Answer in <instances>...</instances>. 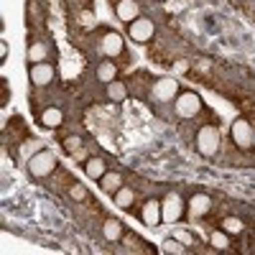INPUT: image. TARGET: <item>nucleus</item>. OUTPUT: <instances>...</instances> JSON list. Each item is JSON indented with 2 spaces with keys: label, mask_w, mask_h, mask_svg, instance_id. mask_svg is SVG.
I'll return each mask as SVG.
<instances>
[{
  "label": "nucleus",
  "mask_w": 255,
  "mask_h": 255,
  "mask_svg": "<svg viewBox=\"0 0 255 255\" xmlns=\"http://www.w3.org/2000/svg\"><path fill=\"white\" fill-rule=\"evenodd\" d=\"M26 168H28V174L33 179H46V176H51V171L56 168V156L49 151V148H44V151H38L36 156H31L26 161Z\"/></svg>",
  "instance_id": "f257e3e1"
},
{
  "label": "nucleus",
  "mask_w": 255,
  "mask_h": 255,
  "mask_svg": "<svg viewBox=\"0 0 255 255\" xmlns=\"http://www.w3.org/2000/svg\"><path fill=\"white\" fill-rule=\"evenodd\" d=\"M194 143H197V151L202 156H207V158L215 156L220 151V130H217L215 125H202L199 130H197Z\"/></svg>",
  "instance_id": "f03ea898"
},
{
  "label": "nucleus",
  "mask_w": 255,
  "mask_h": 255,
  "mask_svg": "<svg viewBox=\"0 0 255 255\" xmlns=\"http://www.w3.org/2000/svg\"><path fill=\"white\" fill-rule=\"evenodd\" d=\"M184 209H186V204H184L179 191H168V194L163 197V202H161V217H163L166 225H174V222L181 220Z\"/></svg>",
  "instance_id": "7ed1b4c3"
},
{
  "label": "nucleus",
  "mask_w": 255,
  "mask_h": 255,
  "mask_svg": "<svg viewBox=\"0 0 255 255\" xmlns=\"http://www.w3.org/2000/svg\"><path fill=\"white\" fill-rule=\"evenodd\" d=\"M202 110V97L197 92H181L174 100V113L179 118H194Z\"/></svg>",
  "instance_id": "20e7f679"
},
{
  "label": "nucleus",
  "mask_w": 255,
  "mask_h": 255,
  "mask_svg": "<svg viewBox=\"0 0 255 255\" xmlns=\"http://www.w3.org/2000/svg\"><path fill=\"white\" fill-rule=\"evenodd\" d=\"M230 135H232V143H235L238 148H250L253 140H255V130H253V125L245 118H238L235 123H232Z\"/></svg>",
  "instance_id": "39448f33"
},
{
  "label": "nucleus",
  "mask_w": 255,
  "mask_h": 255,
  "mask_svg": "<svg viewBox=\"0 0 255 255\" xmlns=\"http://www.w3.org/2000/svg\"><path fill=\"white\" fill-rule=\"evenodd\" d=\"M153 20L151 18H135L133 23H128V36H130L135 44H148V41L153 38Z\"/></svg>",
  "instance_id": "423d86ee"
},
{
  "label": "nucleus",
  "mask_w": 255,
  "mask_h": 255,
  "mask_svg": "<svg viewBox=\"0 0 255 255\" xmlns=\"http://www.w3.org/2000/svg\"><path fill=\"white\" fill-rule=\"evenodd\" d=\"M176 95H179V82H176L174 77L156 79L153 92H151V97H153L156 102H171V100H176Z\"/></svg>",
  "instance_id": "0eeeda50"
},
{
  "label": "nucleus",
  "mask_w": 255,
  "mask_h": 255,
  "mask_svg": "<svg viewBox=\"0 0 255 255\" xmlns=\"http://www.w3.org/2000/svg\"><path fill=\"white\" fill-rule=\"evenodd\" d=\"M212 197L209 194H204V191H197V194H191V199L186 202V212H189V217L191 220H202L207 212L212 209Z\"/></svg>",
  "instance_id": "6e6552de"
},
{
  "label": "nucleus",
  "mask_w": 255,
  "mask_h": 255,
  "mask_svg": "<svg viewBox=\"0 0 255 255\" xmlns=\"http://www.w3.org/2000/svg\"><path fill=\"white\" fill-rule=\"evenodd\" d=\"M28 74H31V82L36 84V87H49V84L54 82V74H56V72H54L51 64L38 61V64H31Z\"/></svg>",
  "instance_id": "1a4fd4ad"
},
{
  "label": "nucleus",
  "mask_w": 255,
  "mask_h": 255,
  "mask_svg": "<svg viewBox=\"0 0 255 255\" xmlns=\"http://www.w3.org/2000/svg\"><path fill=\"white\" fill-rule=\"evenodd\" d=\"M140 220H143V225H148V227L161 225V222H163V217H161V202H158V199H148V202L140 207Z\"/></svg>",
  "instance_id": "9d476101"
},
{
  "label": "nucleus",
  "mask_w": 255,
  "mask_h": 255,
  "mask_svg": "<svg viewBox=\"0 0 255 255\" xmlns=\"http://www.w3.org/2000/svg\"><path fill=\"white\" fill-rule=\"evenodd\" d=\"M100 49H102V54L108 59L120 56L123 54V38H120V33H105L102 41H100Z\"/></svg>",
  "instance_id": "9b49d317"
},
{
  "label": "nucleus",
  "mask_w": 255,
  "mask_h": 255,
  "mask_svg": "<svg viewBox=\"0 0 255 255\" xmlns=\"http://www.w3.org/2000/svg\"><path fill=\"white\" fill-rule=\"evenodd\" d=\"M115 13H118V18L123 20V23H133L135 18H140V5L135 3V0H120Z\"/></svg>",
  "instance_id": "f8f14e48"
},
{
  "label": "nucleus",
  "mask_w": 255,
  "mask_h": 255,
  "mask_svg": "<svg viewBox=\"0 0 255 255\" xmlns=\"http://www.w3.org/2000/svg\"><path fill=\"white\" fill-rule=\"evenodd\" d=\"M84 174H87L90 179H95V181H100L105 174H108V163H105L102 158H97V156H90L87 161H84Z\"/></svg>",
  "instance_id": "ddd939ff"
},
{
  "label": "nucleus",
  "mask_w": 255,
  "mask_h": 255,
  "mask_svg": "<svg viewBox=\"0 0 255 255\" xmlns=\"http://www.w3.org/2000/svg\"><path fill=\"white\" fill-rule=\"evenodd\" d=\"M64 123V113L61 108H56V105H49V108L41 113V125L44 128H59Z\"/></svg>",
  "instance_id": "4468645a"
},
{
  "label": "nucleus",
  "mask_w": 255,
  "mask_h": 255,
  "mask_svg": "<svg viewBox=\"0 0 255 255\" xmlns=\"http://www.w3.org/2000/svg\"><path fill=\"white\" fill-rule=\"evenodd\" d=\"M102 238L108 243H120L123 240V225L118 220H105L102 222Z\"/></svg>",
  "instance_id": "2eb2a0df"
},
{
  "label": "nucleus",
  "mask_w": 255,
  "mask_h": 255,
  "mask_svg": "<svg viewBox=\"0 0 255 255\" xmlns=\"http://www.w3.org/2000/svg\"><path fill=\"white\" fill-rule=\"evenodd\" d=\"M120 186H123V176L118 171H108V174L100 179V189L105 191V194H115Z\"/></svg>",
  "instance_id": "dca6fc26"
},
{
  "label": "nucleus",
  "mask_w": 255,
  "mask_h": 255,
  "mask_svg": "<svg viewBox=\"0 0 255 255\" xmlns=\"http://www.w3.org/2000/svg\"><path fill=\"white\" fill-rule=\"evenodd\" d=\"M113 79H118V67L108 59V61H100V67H97V82L102 84H110Z\"/></svg>",
  "instance_id": "f3484780"
},
{
  "label": "nucleus",
  "mask_w": 255,
  "mask_h": 255,
  "mask_svg": "<svg viewBox=\"0 0 255 255\" xmlns=\"http://www.w3.org/2000/svg\"><path fill=\"white\" fill-rule=\"evenodd\" d=\"M105 92H108V100L110 102H123L128 97V87H125L123 82H118V79H113L110 84H105Z\"/></svg>",
  "instance_id": "a211bd4d"
},
{
  "label": "nucleus",
  "mask_w": 255,
  "mask_h": 255,
  "mask_svg": "<svg viewBox=\"0 0 255 255\" xmlns=\"http://www.w3.org/2000/svg\"><path fill=\"white\" fill-rule=\"evenodd\" d=\"M113 202H115L120 209H128V207L135 202V191H133V189H128V186H120L115 194H113Z\"/></svg>",
  "instance_id": "6ab92c4d"
},
{
  "label": "nucleus",
  "mask_w": 255,
  "mask_h": 255,
  "mask_svg": "<svg viewBox=\"0 0 255 255\" xmlns=\"http://www.w3.org/2000/svg\"><path fill=\"white\" fill-rule=\"evenodd\" d=\"M44 143H41L38 138H31V140H26V143H20V158L23 161H28L31 156H36L38 151H44Z\"/></svg>",
  "instance_id": "aec40b11"
},
{
  "label": "nucleus",
  "mask_w": 255,
  "mask_h": 255,
  "mask_svg": "<svg viewBox=\"0 0 255 255\" xmlns=\"http://www.w3.org/2000/svg\"><path fill=\"white\" fill-rule=\"evenodd\" d=\"M46 54H49V46L46 44H41V41H36V44H31L28 46V61H33V64H38V61H46Z\"/></svg>",
  "instance_id": "412c9836"
},
{
  "label": "nucleus",
  "mask_w": 255,
  "mask_h": 255,
  "mask_svg": "<svg viewBox=\"0 0 255 255\" xmlns=\"http://www.w3.org/2000/svg\"><path fill=\"white\" fill-rule=\"evenodd\" d=\"M222 230L227 232V235H240V232L245 230V222L240 217H225L222 220Z\"/></svg>",
  "instance_id": "4be33fe9"
},
{
  "label": "nucleus",
  "mask_w": 255,
  "mask_h": 255,
  "mask_svg": "<svg viewBox=\"0 0 255 255\" xmlns=\"http://www.w3.org/2000/svg\"><path fill=\"white\" fill-rule=\"evenodd\" d=\"M212 248H215V250H227L230 248V235L225 230H215V232H212Z\"/></svg>",
  "instance_id": "5701e85b"
},
{
  "label": "nucleus",
  "mask_w": 255,
  "mask_h": 255,
  "mask_svg": "<svg viewBox=\"0 0 255 255\" xmlns=\"http://www.w3.org/2000/svg\"><path fill=\"white\" fill-rule=\"evenodd\" d=\"M161 253H168V255H181V253H186V245H181L176 238H168V240H163V245H161Z\"/></svg>",
  "instance_id": "b1692460"
},
{
  "label": "nucleus",
  "mask_w": 255,
  "mask_h": 255,
  "mask_svg": "<svg viewBox=\"0 0 255 255\" xmlns=\"http://www.w3.org/2000/svg\"><path fill=\"white\" fill-rule=\"evenodd\" d=\"M64 148H67L69 153H79V151H82V138H79V135H69V138H64Z\"/></svg>",
  "instance_id": "393cba45"
},
{
  "label": "nucleus",
  "mask_w": 255,
  "mask_h": 255,
  "mask_svg": "<svg viewBox=\"0 0 255 255\" xmlns=\"http://www.w3.org/2000/svg\"><path fill=\"white\" fill-rule=\"evenodd\" d=\"M174 238H176L181 245H194V238H191L186 230H174Z\"/></svg>",
  "instance_id": "a878e982"
},
{
  "label": "nucleus",
  "mask_w": 255,
  "mask_h": 255,
  "mask_svg": "<svg viewBox=\"0 0 255 255\" xmlns=\"http://www.w3.org/2000/svg\"><path fill=\"white\" fill-rule=\"evenodd\" d=\"M69 194H72V199H74V202H84V197H87V191H84V186H82V184H74Z\"/></svg>",
  "instance_id": "bb28decb"
},
{
  "label": "nucleus",
  "mask_w": 255,
  "mask_h": 255,
  "mask_svg": "<svg viewBox=\"0 0 255 255\" xmlns=\"http://www.w3.org/2000/svg\"><path fill=\"white\" fill-rule=\"evenodd\" d=\"M186 69H189V61H184V59H181V61H176V64H174V72H179V74H184V72H186Z\"/></svg>",
  "instance_id": "cd10ccee"
},
{
  "label": "nucleus",
  "mask_w": 255,
  "mask_h": 255,
  "mask_svg": "<svg viewBox=\"0 0 255 255\" xmlns=\"http://www.w3.org/2000/svg\"><path fill=\"white\" fill-rule=\"evenodd\" d=\"M90 23H92V13L84 10V13H82V26H90Z\"/></svg>",
  "instance_id": "c85d7f7f"
},
{
  "label": "nucleus",
  "mask_w": 255,
  "mask_h": 255,
  "mask_svg": "<svg viewBox=\"0 0 255 255\" xmlns=\"http://www.w3.org/2000/svg\"><path fill=\"white\" fill-rule=\"evenodd\" d=\"M0 56H3V59L8 56V46H5V41H3V44H0Z\"/></svg>",
  "instance_id": "c756f323"
}]
</instances>
